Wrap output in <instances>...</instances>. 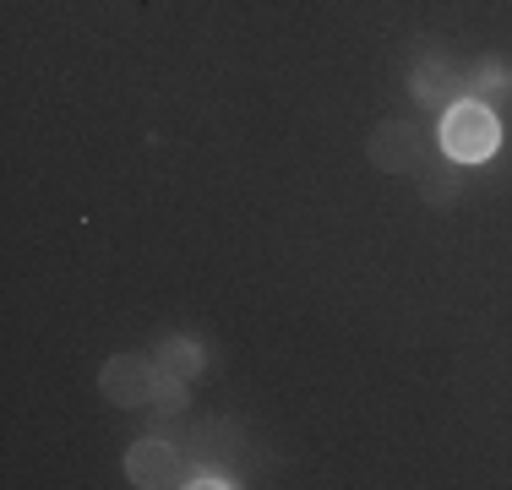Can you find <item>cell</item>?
<instances>
[{
    "mask_svg": "<svg viewBox=\"0 0 512 490\" xmlns=\"http://www.w3.org/2000/svg\"><path fill=\"white\" fill-rule=\"evenodd\" d=\"M496 147H502V120L491 115V104H480V98H458V104H447L442 153L453 158V164H485Z\"/></svg>",
    "mask_w": 512,
    "mask_h": 490,
    "instance_id": "6da1fadb",
    "label": "cell"
},
{
    "mask_svg": "<svg viewBox=\"0 0 512 490\" xmlns=\"http://www.w3.org/2000/svg\"><path fill=\"white\" fill-rule=\"evenodd\" d=\"M158 376L164 371H158L153 360H142V354H115V360L104 365V376H99V392L109 403H120V409H142L153 392H164Z\"/></svg>",
    "mask_w": 512,
    "mask_h": 490,
    "instance_id": "7a4b0ae2",
    "label": "cell"
},
{
    "mask_svg": "<svg viewBox=\"0 0 512 490\" xmlns=\"http://www.w3.org/2000/svg\"><path fill=\"white\" fill-rule=\"evenodd\" d=\"M371 164L382 169V175H409V169H420V131L414 126H376L371 131Z\"/></svg>",
    "mask_w": 512,
    "mask_h": 490,
    "instance_id": "3957f363",
    "label": "cell"
},
{
    "mask_svg": "<svg viewBox=\"0 0 512 490\" xmlns=\"http://www.w3.org/2000/svg\"><path fill=\"white\" fill-rule=\"evenodd\" d=\"M126 480L142 485V490H158V485H186L180 480V458L169 441H137L126 452Z\"/></svg>",
    "mask_w": 512,
    "mask_h": 490,
    "instance_id": "277c9868",
    "label": "cell"
},
{
    "mask_svg": "<svg viewBox=\"0 0 512 490\" xmlns=\"http://www.w3.org/2000/svg\"><path fill=\"white\" fill-rule=\"evenodd\" d=\"M414 98H420V104H442V93L447 88H463V77H458V71L453 66H447V60H420V66H414Z\"/></svg>",
    "mask_w": 512,
    "mask_h": 490,
    "instance_id": "5b68a950",
    "label": "cell"
},
{
    "mask_svg": "<svg viewBox=\"0 0 512 490\" xmlns=\"http://www.w3.org/2000/svg\"><path fill=\"white\" fill-rule=\"evenodd\" d=\"M202 360L207 354L191 338H169L164 354H158V371H164V382H191V376L202 371Z\"/></svg>",
    "mask_w": 512,
    "mask_h": 490,
    "instance_id": "8992f818",
    "label": "cell"
},
{
    "mask_svg": "<svg viewBox=\"0 0 512 490\" xmlns=\"http://www.w3.org/2000/svg\"><path fill=\"white\" fill-rule=\"evenodd\" d=\"M186 485H202V490H207V485H213V490H229L235 480H229V474H207V469H202V474H191Z\"/></svg>",
    "mask_w": 512,
    "mask_h": 490,
    "instance_id": "52a82bcc",
    "label": "cell"
}]
</instances>
